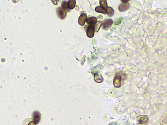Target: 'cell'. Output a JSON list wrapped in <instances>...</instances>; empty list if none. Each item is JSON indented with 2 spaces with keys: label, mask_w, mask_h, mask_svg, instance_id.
I'll return each mask as SVG.
<instances>
[{
  "label": "cell",
  "mask_w": 167,
  "mask_h": 125,
  "mask_svg": "<svg viewBox=\"0 0 167 125\" xmlns=\"http://www.w3.org/2000/svg\"><path fill=\"white\" fill-rule=\"evenodd\" d=\"M130 8V4L127 3H122L119 6V10L120 12H124L128 10Z\"/></svg>",
  "instance_id": "cell-8"
},
{
  "label": "cell",
  "mask_w": 167,
  "mask_h": 125,
  "mask_svg": "<svg viewBox=\"0 0 167 125\" xmlns=\"http://www.w3.org/2000/svg\"><path fill=\"white\" fill-rule=\"evenodd\" d=\"M103 22L102 21H98L95 25V31L97 33L98 32L99 30L101 27V26L103 25Z\"/></svg>",
  "instance_id": "cell-13"
},
{
  "label": "cell",
  "mask_w": 167,
  "mask_h": 125,
  "mask_svg": "<svg viewBox=\"0 0 167 125\" xmlns=\"http://www.w3.org/2000/svg\"><path fill=\"white\" fill-rule=\"evenodd\" d=\"M95 26H89L87 30V36L90 38L94 37L95 34Z\"/></svg>",
  "instance_id": "cell-3"
},
{
  "label": "cell",
  "mask_w": 167,
  "mask_h": 125,
  "mask_svg": "<svg viewBox=\"0 0 167 125\" xmlns=\"http://www.w3.org/2000/svg\"><path fill=\"white\" fill-rule=\"evenodd\" d=\"M137 125H147V124L146 123H141L140 124H137Z\"/></svg>",
  "instance_id": "cell-21"
},
{
  "label": "cell",
  "mask_w": 167,
  "mask_h": 125,
  "mask_svg": "<svg viewBox=\"0 0 167 125\" xmlns=\"http://www.w3.org/2000/svg\"><path fill=\"white\" fill-rule=\"evenodd\" d=\"M67 4H68V2L66 1H64L62 2V8L63 9H64V10H66V11H69V9L68 8V7H67Z\"/></svg>",
  "instance_id": "cell-16"
},
{
  "label": "cell",
  "mask_w": 167,
  "mask_h": 125,
  "mask_svg": "<svg viewBox=\"0 0 167 125\" xmlns=\"http://www.w3.org/2000/svg\"><path fill=\"white\" fill-rule=\"evenodd\" d=\"M100 7H102L103 9L107 11L108 8V5H107V2L106 0H101L100 1Z\"/></svg>",
  "instance_id": "cell-12"
},
{
  "label": "cell",
  "mask_w": 167,
  "mask_h": 125,
  "mask_svg": "<svg viewBox=\"0 0 167 125\" xmlns=\"http://www.w3.org/2000/svg\"><path fill=\"white\" fill-rule=\"evenodd\" d=\"M28 125H36L34 121H31L30 122L29 124Z\"/></svg>",
  "instance_id": "cell-19"
},
{
  "label": "cell",
  "mask_w": 167,
  "mask_h": 125,
  "mask_svg": "<svg viewBox=\"0 0 167 125\" xmlns=\"http://www.w3.org/2000/svg\"><path fill=\"white\" fill-rule=\"evenodd\" d=\"M76 1L75 0H69L68 2L67 7L69 10H72L74 9L76 6Z\"/></svg>",
  "instance_id": "cell-10"
},
{
  "label": "cell",
  "mask_w": 167,
  "mask_h": 125,
  "mask_svg": "<svg viewBox=\"0 0 167 125\" xmlns=\"http://www.w3.org/2000/svg\"><path fill=\"white\" fill-rule=\"evenodd\" d=\"M137 120L140 123H146L148 120V117L147 116H139L137 117Z\"/></svg>",
  "instance_id": "cell-11"
},
{
  "label": "cell",
  "mask_w": 167,
  "mask_h": 125,
  "mask_svg": "<svg viewBox=\"0 0 167 125\" xmlns=\"http://www.w3.org/2000/svg\"><path fill=\"white\" fill-rule=\"evenodd\" d=\"M87 19V16L86 13H83L81 15L78 19V23L81 26H84Z\"/></svg>",
  "instance_id": "cell-4"
},
{
  "label": "cell",
  "mask_w": 167,
  "mask_h": 125,
  "mask_svg": "<svg viewBox=\"0 0 167 125\" xmlns=\"http://www.w3.org/2000/svg\"><path fill=\"white\" fill-rule=\"evenodd\" d=\"M32 116H33V121L35 123V124L36 125L39 124L41 120V115L39 112L37 111L34 112L32 114Z\"/></svg>",
  "instance_id": "cell-2"
},
{
  "label": "cell",
  "mask_w": 167,
  "mask_h": 125,
  "mask_svg": "<svg viewBox=\"0 0 167 125\" xmlns=\"http://www.w3.org/2000/svg\"><path fill=\"white\" fill-rule=\"evenodd\" d=\"M113 21L111 19L105 20L103 24V28L105 30H107L113 24Z\"/></svg>",
  "instance_id": "cell-5"
},
{
  "label": "cell",
  "mask_w": 167,
  "mask_h": 125,
  "mask_svg": "<svg viewBox=\"0 0 167 125\" xmlns=\"http://www.w3.org/2000/svg\"><path fill=\"white\" fill-rule=\"evenodd\" d=\"M67 11L62 7H59L57 9V15L60 19H64L67 16Z\"/></svg>",
  "instance_id": "cell-1"
},
{
  "label": "cell",
  "mask_w": 167,
  "mask_h": 125,
  "mask_svg": "<svg viewBox=\"0 0 167 125\" xmlns=\"http://www.w3.org/2000/svg\"><path fill=\"white\" fill-rule=\"evenodd\" d=\"M94 81L98 83H101L103 82L104 79L102 76L100 75L98 73H96L94 75Z\"/></svg>",
  "instance_id": "cell-9"
},
{
  "label": "cell",
  "mask_w": 167,
  "mask_h": 125,
  "mask_svg": "<svg viewBox=\"0 0 167 125\" xmlns=\"http://www.w3.org/2000/svg\"><path fill=\"white\" fill-rule=\"evenodd\" d=\"M53 3H54V5H57V4H58V2H59V1H52Z\"/></svg>",
  "instance_id": "cell-20"
},
{
  "label": "cell",
  "mask_w": 167,
  "mask_h": 125,
  "mask_svg": "<svg viewBox=\"0 0 167 125\" xmlns=\"http://www.w3.org/2000/svg\"><path fill=\"white\" fill-rule=\"evenodd\" d=\"M121 2L123 3H127L129 1H121Z\"/></svg>",
  "instance_id": "cell-22"
},
{
  "label": "cell",
  "mask_w": 167,
  "mask_h": 125,
  "mask_svg": "<svg viewBox=\"0 0 167 125\" xmlns=\"http://www.w3.org/2000/svg\"><path fill=\"white\" fill-rule=\"evenodd\" d=\"M107 14L109 17H112L114 14V11L111 7H108L107 9Z\"/></svg>",
  "instance_id": "cell-15"
},
{
  "label": "cell",
  "mask_w": 167,
  "mask_h": 125,
  "mask_svg": "<svg viewBox=\"0 0 167 125\" xmlns=\"http://www.w3.org/2000/svg\"><path fill=\"white\" fill-rule=\"evenodd\" d=\"M122 20V19H120L117 20V21H116L115 22V25H119V24H120V23H121Z\"/></svg>",
  "instance_id": "cell-17"
},
{
  "label": "cell",
  "mask_w": 167,
  "mask_h": 125,
  "mask_svg": "<svg viewBox=\"0 0 167 125\" xmlns=\"http://www.w3.org/2000/svg\"><path fill=\"white\" fill-rule=\"evenodd\" d=\"M108 125H118V124L116 122H112V123H110Z\"/></svg>",
  "instance_id": "cell-18"
},
{
  "label": "cell",
  "mask_w": 167,
  "mask_h": 125,
  "mask_svg": "<svg viewBox=\"0 0 167 125\" xmlns=\"http://www.w3.org/2000/svg\"><path fill=\"white\" fill-rule=\"evenodd\" d=\"M114 86L116 88H120L121 86V77L120 75H117L115 77L113 81Z\"/></svg>",
  "instance_id": "cell-7"
},
{
  "label": "cell",
  "mask_w": 167,
  "mask_h": 125,
  "mask_svg": "<svg viewBox=\"0 0 167 125\" xmlns=\"http://www.w3.org/2000/svg\"><path fill=\"white\" fill-rule=\"evenodd\" d=\"M95 11L96 12H97V13H102V14H107V11L103 9L100 6H97V7H96Z\"/></svg>",
  "instance_id": "cell-14"
},
{
  "label": "cell",
  "mask_w": 167,
  "mask_h": 125,
  "mask_svg": "<svg viewBox=\"0 0 167 125\" xmlns=\"http://www.w3.org/2000/svg\"><path fill=\"white\" fill-rule=\"evenodd\" d=\"M86 22L89 26H94L98 22V19L95 17H91L87 19Z\"/></svg>",
  "instance_id": "cell-6"
}]
</instances>
